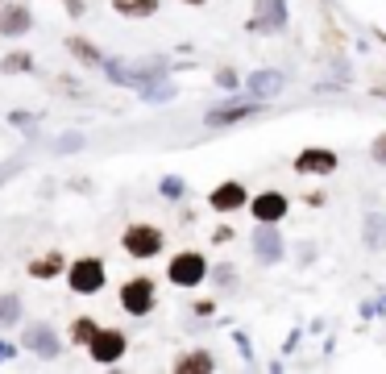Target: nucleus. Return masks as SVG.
<instances>
[{"label": "nucleus", "mask_w": 386, "mask_h": 374, "mask_svg": "<svg viewBox=\"0 0 386 374\" xmlns=\"http://www.w3.org/2000/svg\"><path fill=\"white\" fill-rule=\"evenodd\" d=\"M204 275H208V262H204V254H195V250L179 254L171 262V283H179V287H195V283H204Z\"/></svg>", "instance_id": "nucleus-1"}, {"label": "nucleus", "mask_w": 386, "mask_h": 374, "mask_svg": "<svg viewBox=\"0 0 386 374\" xmlns=\"http://www.w3.org/2000/svg\"><path fill=\"white\" fill-rule=\"evenodd\" d=\"M87 349H91L96 362H117V358L125 354V333H117V328H96V337L87 341Z\"/></svg>", "instance_id": "nucleus-2"}, {"label": "nucleus", "mask_w": 386, "mask_h": 374, "mask_svg": "<svg viewBox=\"0 0 386 374\" xmlns=\"http://www.w3.org/2000/svg\"><path fill=\"white\" fill-rule=\"evenodd\" d=\"M125 250L133 258H154L162 250V233L150 225H133V229H125Z\"/></svg>", "instance_id": "nucleus-3"}, {"label": "nucleus", "mask_w": 386, "mask_h": 374, "mask_svg": "<svg viewBox=\"0 0 386 374\" xmlns=\"http://www.w3.org/2000/svg\"><path fill=\"white\" fill-rule=\"evenodd\" d=\"M71 287H75L79 295L100 291V287H104V262H96V258H79V262L71 266Z\"/></svg>", "instance_id": "nucleus-4"}, {"label": "nucleus", "mask_w": 386, "mask_h": 374, "mask_svg": "<svg viewBox=\"0 0 386 374\" xmlns=\"http://www.w3.org/2000/svg\"><path fill=\"white\" fill-rule=\"evenodd\" d=\"M121 304H125L133 316H146V312L154 308V283H150V279L125 283V291H121Z\"/></svg>", "instance_id": "nucleus-5"}, {"label": "nucleus", "mask_w": 386, "mask_h": 374, "mask_svg": "<svg viewBox=\"0 0 386 374\" xmlns=\"http://www.w3.org/2000/svg\"><path fill=\"white\" fill-rule=\"evenodd\" d=\"M254 217H257V225H278V221L287 217V195H278V191L257 195L254 200Z\"/></svg>", "instance_id": "nucleus-6"}, {"label": "nucleus", "mask_w": 386, "mask_h": 374, "mask_svg": "<svg viewBox=\"0 0 386 374\" xmlns=\"http://www.w3.org/2000/svg\"><path fill=\"white\" fill-rule=\"evenodd\" d=\"M295 171L300 175H328V171H337V154L333 150H303L295 158Z\"/></svg>", "instance_id": "nucleus-7"}, {"label": "nucleus", "mask_w": 386, "mask_h": 374, "mask_svg": "<svg viewBox=\"0 0 386 374\" xmlns=\"http://www.w3.org/2000/svg\"><path fill=\"white\" fill-rule=\"evenodd\" d=\"M25 349H34L38 358H54V354H58V337L46 325H30L25 328Z\"/></svg>", "instance_id": "nucleus-8"}, {"label": "nucleus", "mask_w": 386, "mask_h": 374, "mask_svg": "<svg viewBox=\"0 0 386 374\" xmlns=\"http://www.w3.org/2000/svg\"><path fill=\"white\" fill-rule=\"evenodd\" d=\"M245 204V187L241 183H220L212 191V208L216 212H233V208H241Z\"/></svg>", "instance_id": "nucleus-9"}, {"label": "nucleus", "mask_w": 386, "mask_h": 374, "mask_svg": "<svg viewBox=\"0 0 386 374\" xmlns=\"http://www.w3.org/2000/svg\"><path fill=\"white\" fill-rule=\"evenodd\" d=\"M278 88H283V75L278 71H257V75H250V84H245L250 96H278Z\"/></svg>", "instance_id": "nucleus-10"}, {"label": "nucleus", "mask_w": 386, "mask_h": 374, "mask_svg": "<svg viewBox=\"0 0 386 374\" xmlns=\"http://www.w3.org/2000/svg\"><path fill=\"white\" fill-rule=\"evenodd\" d=\"M254 245H257V258H266V262H270V258H278V254H283V237L274 233V229H270V225H262V229H257Z\"/></svg>", "instance_id": "nucleus-11"}, {"label": "nucleus", "mask_w": 386, "mask_h": 374, "mask_svg": "<svg viewBox=\"0 0 386 374\" xmlns=\"http://www.w3.org/2000/svg\"><path fill=\"white\" fill-rule=\"evenodd\" d=\"M25 30H30V13H25L21 4L4 8V17H0V34H25Z\"/></svg>", "instance_id": "nucleus-12"}, {"label": "nucleus", "mask_w": 386, "mask_h": 374, "mask_svg": "<svg viewBox=\"0 0 386 374\" xmlns=\"http://www.w3.org/2000/svg\"><path fill=\"white\" fill-rule=\"evenodd\" d=\"M112 8L121 17H154L158 13V0H112Z\"/></svg>", "instance_id": "nucleus-13"}, {"label": "nucleus", "mask_w": 386, "mask_h": 374, "mask_svg": "<svg viewBox=\"0 0 386 374\" xmlns=\"http://www.w3.org/2000/svg\"><path fill=\"white\" fill-rule=\"evenodd\" d=\"M262 104H233V108H216V112H208V125H229V121H241V117H250V112H257Z\"/></svg>", "instance_id": "nucleus-14"}, {"label": "nucleus", "mask_w": 386, "mask_h": 374, "mask_svg": "<svg viewBox=\"0 0 386 374\" xmlns=\"http://www.w3.org/2000/svg\"><path fill=\"white\" fill-rule=\"evenodd\" d=\"M283 25H287V0H270L266 17L257 21V30H283Z\"/></svg>", "instance_id": "nucleus-15"}, {"label": "nucleus", "mask_w": 386, "mask_h": 374, "mask_svg": "<svg viewBox=\"0 0 386 374\" xmlns=\"http://www.w3.org/2000/svg\"><path fill=\"white\" fill-rule=\"evenodd\" d=\"M63 271V254H46V258H38L34 266H30V275H38V279H50V275H58Z\"/></svg>", "instance_id": "nucleus-16"}, {"label": "nucleus", "mask_w": 386, "mask_h": 374, "mask_svg": "<svg viewBox=\"0 0 386 374\" xmlns=\"http://www.w3.org/2000/svg\"><path fill=\"white\" fill-rule=\"evenodd\" d=\"M17 316H21V299L17 295H4L0 299V325H13Z\"/></svg>", "instance_id": "nucleus-17"}, {"label": "nucleus", "mask_w": 386, "mask_h": 374, "mask_svg": "<svg viewBox=\"0 0 386 374\" xmlns=\"http://www.w3.org/2000/svg\"><path fill=\"white\" fill-rule=\"evenodd\" d=\"M67 46H71V54H75V58H84V63H100L96 46H91V42H84V38H71Z\"/></svg>", "instance_id": "nucleus-18"}, {"label": "nucleus", "mask_w": 386, "mask_h": 374, "mask_svg": "<svg viewBox=\"0 0 386 374\" xmlns=\"http://www.w3.org/2000/svg\"><path fill=\"white\" fill-rule=\"evenodd\" d=\"M366 241H370V245H386V221H382V217L366 225Z\"/></svg>", "instance_id": "nucleus-19"}, {"label": "nucleus", "mask_w": 386, "mask_h": 374, "mask_svg": "<svg viewBox=\"0 0 386 374\" xmlns=\"http://www.w3.org/2000/svg\"><path fill=\"white\" fill-rule=\"evenodd\" d=\"M179 370H212V358L208 354H191V358L179 362Z\"/></svg>", "instance_id": "nucleus-20"}, {"label": "nucleus", "mask_w": 386, "mask_h": 374, "mask_svg": "<svg viewBox=\"0 0 386 374\" xmlns=\"http://www.w3.org/2000/svg\"><path fill=\"white\" fill-rule=\"evenodd\" d=\"M71 337H75V341H91V337H96V325H91V321H75Z\"/></svg>", "instance_id": "nucleus-21"}, {"label": "nucleus", "mask_w": 386, "mask_h": 374, "mask_svg": "<svg viewBox=\"0 0 386 374\" xmlns=\"http://www.w3.org/2000/svg\"><path fill=\"white\" fill-rule=\"evenodd\" d=\"M4 71H30V58L25 54H8L4 58Z\"/></svg>", "instance_id": "nucleus-22"}, {"label": "nucleus", "mask_w": 386, "mask_h": 374, "mask_svg": "<svg viewBox=\"0 0 386 374\" xmlns=\"http://www.w3.org/2000/svg\"><path fill=\"white\" fill-rule=\"evenodd\" d=\"M370 150H374V162H386V134H382V138H374Z\"/></svg>", "instance_id": "nucleus-23"}, {"label": "nucleus", "mask_w": 386, "mask_h": 374, "mask_svg": "<svg viewBox=\"0 0 386 374\" xmlns=\"http://www.w3.org/2000/svg\"><path fill=\"white\" fill-rule=\"evenodd\" d=\"M220 88H237V75L233 71H220Z\"/></svg>", "instance_id": "nucleus-24"}, {"label": "nucleus", "mask_w": 386, "mask_h": 374, "mask_svg": "<svg viewBox=\"0 0 386 374\" xmlns=\"http://www.w3.org/2000/svg\"><path fill=\"white\" fill-rule=\"evenodd\" d=\"M162 191H167V195H179V191H183V183H179V179H167V183H162Z\"/></svg>", "instance_id": "nucleus-25"}, {"label": "nucleus", "mask_w": 386, "mask_h": 374, "mask_svg": "<svg viewBox=\"0 0 386 374\" xmlns=\"http://www.w3.org/2000/svg\"><path fill=\"white\" fill-rule=\"evenodd\" d=\"M8 354H13V345H4V341H0V362H4Z\"/></svg>", "instance_id": "nucleus-26"}, {"label": "nucleus", "mask_w": 386, "mask_h": 374, "mask_svg": "<svg viewBox=\"0 0 386 374\" xmlns=\"http://www.w3.org/2000/svg\"><path fill=\"white\" fill-rule=\"evenodd\" d=\"M187 4H204V0H187Z\"/></svg>", "instance_id": "nucleus-27"}, {"label": "nucleus", "mask_w": 386, "mask_h": 374, "mask_svg": "<svg viewBox=\"0 0 386 374\" xmlns=\"http://www.w3.org/2000/svg\"><path fill=\"white\" fill-rule=\"evenodd\" d=\"M378 96H386V88H378Z\"/></svg>", "instance_id": "nucleus-28"}]
</instances>
